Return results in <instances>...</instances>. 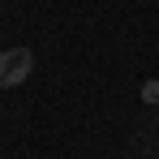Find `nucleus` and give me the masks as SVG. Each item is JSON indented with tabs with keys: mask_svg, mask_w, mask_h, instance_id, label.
Instances as JSON below:
<instances>
[{
	"mask_svg": "<svg viewBox=\"0 0 159 159\" xmlns=\"http://www.w3.org/2000/svg\"><path fill=\"white\" fill-rule=\"evenodd\" d=\"M142 103H151V107L159 103V78H151V82H142Z\"/></svg>",
	"mask_w": 159,
	"mask_h": 159,
	"instance_id": "2",
	"label": "nucleus"
},
{
	"mask_svg": "<svg viewBox=\"0 0 159 159\" xmlns=\"http://www.w3.org/2000/svg\"><path fill=\"white\" fill-rule=\"evenodd\" d=\"M30 69H34L30 48H4V52H0V90L22 86V82L30 78Z\"/></svg>",
	"mask_w": 159,
	"mask_h": 159,
	"instance_id": "1",
	"label": "nucleus"
}]
</instances>
